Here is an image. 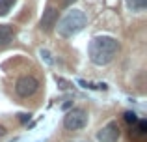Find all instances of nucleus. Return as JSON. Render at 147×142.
Returning <instances> with one entry per match:
<instances>
[{"label": "nucleus", "instance_id": "ddd939ff", "mask_svg": "<svg viewBox=\"0 0 147 142\" xmlns=\"http://www.w3.org/2000/svg\"><path fill=\"white\" fill-rule=\"evenodd\" d=\"M56 82L61 84V88H69V82H67V80H63V79H58V77H56Z\"/></svg>", "mask_w": 147, "mask_h": 142}, {"label": "nucleus", "instance_id": "9d476101", "mask_svg": "<svg viewBox=\"0 0 147 142\" xmlns=\"http://www.w3.org/2000/svg\"><path fill=\"white\" fill-rule=\"evenodd\" d=\"M136 124H138L136 133H138V135H145V122H144V120H138Z\"/></svg>", "mask_w": 147, "mask_h": 142}, {"label": "nucleus", "instance_id": "7ed1b4c3", "mask_svg": "<svg viewBox=\"0 0 147 142\" xmlns=\"http://www.w3.org/2000/svg\"><path fill=\"white\" fill-rule=\"evenodd\" d=\"M88 125V114L84 109H73L71 112L65 114L63 118V127L69 131H76V129H84Z\"/></svg>", "mask_w": 147, "mask_h": 142}, {"label": "nucleus", "instance_id": "1a4fd4ad", "mask_svg": "<svg viewBox=\"0 0 147 142\" xmlns=\"http://www.w3.org/2000/svg\"><path fill=\"white\" fill-rule=\"evenodd\" d=\"M13 4H15V0H0V15H6Z\"/></svg>", "mask_w": 147, "mask_h": 142}, {"label": "nucleus", "instance_id": "f03ea898", "mask_svg": "<svg viewBox=\"0 0 147 142\" xmlns=\"http://www.w3.org/2000/svg\"><path fill=\"white\" fill-rule=\"evenodd\" d=\"M86 22H88V19H86V15H84V11L71 10L60 19V22H56L58 34H60L61 37H73L75 34H78L80 30L86 26Z\"/></svg>", "mask_w": 147, "mask_h": 142}, {"label": "nucleus", "instance_id": "f257e3e1", "mask_svg": "<svg viewBox=\"0 0 147 142\" xmlns=\"http://www.w3.org/2000/svg\"><path fill=\"white\" fill-rule=\"evenodd\" d=\"M119 41L112 36H95L88 45V56L95 66H106L117 56Z\"/></svg>", "mask_w": 147, "mask_h": 142}, {"label": "nucleus", "instance_id": "f8f14e48", "mask_svg": "<svg viewBox=\"0 0 147 142\" xmlns=\"http://www.w3.org/2000/svg\"><path fill=\"white\" fill-rule=\"evenodd\" d=\"M39 54H41V56H43V58H45V60H47V62H49V64H50V62H52V58H50V52H49V51H43V49H41V52H39Z\"/></svg>", "mask_w": 147, "mask_h": 142}, {"label": "nucleus", "instance_id": "4468645a", "mask_svg": "<svg viewBox=\"0 0 147 142\" xmlns=\"http://www.w3.org/2000/svg\"><path fill=\"white\" fill-rule=\"evenodd\" d=\"M32 114H21V122H28Z\"/></svg>", "mask_w": 147, "mask_h": 142}, {"label": "nucleus", "instance_id": "2eb2a0df", "mask_svg": "<svg viewBox=\"0 0 147 142\" xmlns=\"http://www.w3.org/2000/svg\"><path fill=\"white\" fill-rule=\"evenodd\" d=\"M73 2H76V0H61V4H63V6H71Z\"/></svg>", "mask_w": 147, "mask_h": 142}, {"label": "nucleus", "instance_id": "39448f33", "mask_svg": "<svg viewBox=\"0 0 147 142\" xmlns=\"http://www.w3.org/2000/svg\"><path fill=\"white\" fill-rule=\"evenodd\" d=\"M121 137V129H119L117 122H108L102 129H99L97 140L99 142H117Z\"/></svg>", "mask_w": 147, "mask_h": 142}, {"label": "nucleus", "instance_id": "20e7f679", "mask_svg": "<svg viewBox=\"0 0 147 142\" xmlns=\"http://www.w3.org/2000/svg\"><path fill=\"white\" fill-rule=\"evenodd\" d=\"M37 90H39V80L32 75L21 77V79L17 80V84H15V92H17V95H21V97H32Z\"/></svg>", "mask_w": 147, "mask_h": 142}, {"label": "nucleus", "instance_id": "dca6fc26", "mask_svg": "<svg viewBox=\"0 0 147 142\" xmlns=\"http://www.w3.org/2000/svg\"><path fill=\"white\" fill-rule=\"evenodd\" d=\"M6 135V127H4V125H0V137H4Z\"/></svg>", "mask_w": 147, "mask_h": 142}, {"label": "nucleus", "instance_id": "423d86ee", "mask_svg": "<svg viewBox=\"0 0 147 142\" xmlns=\"http://www.w3.org/2000/svg\"><path fill=\"white\" fill-rule=\"evenodd\" d=\"M56 22H58V10L56 7H47V10L43 11L41 21H39V28L43 30V32H50V30L56 26Z\"/></svg>", "mask_w": 147, "mask_h": 142}, {"label": "nucleus", "instance_id": "6e6552de", "mask_svg": "<svg viewBox=\"0 0 147 142\" xmlns=\"http://www.w3.org/2000/svg\"><path fill=\"white\" fill-rule=\"evenodd\" d=\"M130 11H144L147 7V0H125Z\"/></svg>", "mask_w": 147, "mask_h": 142}, {"label": "nucleus", "instance_id": "9b49d317", "mask_svg": "<svg viewBox=\"0 0 147 142\" xmlns=\"http://www.w3.org/2000/svg\"><path fill=\"white\" fill-rule=\"evenodd\" d=\"M125 120L129 122V124H136L138 118H136V114H134V112H127V114H125Z\"/></svg>", "mask_w": 147, "mask_h": 142}, {"label": "nucleus", "instance_id": "0eeeda50", "mask_svg": "<svg viewBox=\"0 0 147 142\" xmlns=\"http://www.w3.org/2000/svg\"><path fill=\"white\" fill-rule=\"evenodd\" d=\"M13 39V28L9 24H0V49L7 47Z\"/></svg>", "mask_w": 147, "mask_h": 142}]
</instances>
